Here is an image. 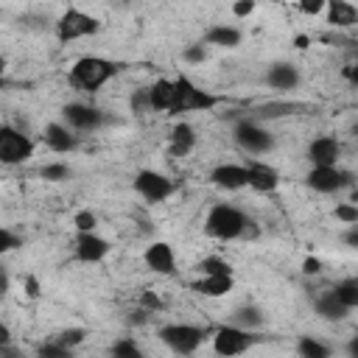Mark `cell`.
<instances>
[{"instance_id": "1", "label": "cell", "mask_w": 358, "mask_h": 358, "mask_svg": "<svg viewBox=\"0 0 358 358\" xmlns=\"http://www.w3.org/2000/svg\"><path fill=\"white\" fill-rule=\"evenodd\" d=\"M204 232L215 241H252L257 238V224L235 204H213L204 218Z\"/></svg>"}, {"instance_id": "2", "label": "cell", "mask_w": 358, "mask_h": 358, "mask_svg": "<svg viewBox=\"0 0 358 358\" xmlns=\"http://www.w3.org/2000/svg\"><path fill=\"white\" fill-rule=\"evenodd\" d=\"M120 73V64L103 56H78L70 67V84L81 92H98L106 81Z\"/></svg>"}, {"instance_id": "3", "label": "cell", "mask_w": 358, "mask_h": 358, "mask_svg": "<svg viewBox=\"0 0 358 358\" xmlns=\"http://www.w3.org/2000/svg\"><path fill=\"white\" fill-rule=\"evenodd\" d=\"M173 84V95H171V112H210L221 103L218 95L196 87L187 76H179V78H171Z\"/></svg>"}, {"instance_id": "4", "label": "cell", "mask_w": 358, "mask_h": 358, "mask_svg": "<svg viewBox=\"0 0 358 358\" xmlns=\"http://www.w3.org/2000/svg\"><path fill=\"white\" fill-rule=\"evenodd\" d=\"M266 336L257 333V330H243V327H235V324H221L213 336V350L218 358H238L243 352H249L252 347L263 344Z\"/></svg>"}, {"instance_id": "5", "label": "cell", "mask_w": 358, "mask_h": 358, "mask_svg": "<svg viewBox=\"0 0 358 358\" xmlns=\"http://www.w3.org/2000/svg\"><path fill=\"white\" fill-rule=\"evenodd\" d=\"M159 341L176 355H193L204 344V330L190 322H173L159 327Z\"/></svg>"}, {"instance_id": "6", "label": "cell", "mask_w": 358, "mask_h": 358, "mask_svg": "<svg viewBox=\"0 0 358 358\" xmlns=\"http://www.w3.org/2000/svg\"><path fill=\"white\" fill-rule=\"evenodd\" d=\"M101 31V20L70 6L59 20H56V36L59 42H73V39H84V36H92Z\"/></svg>"}, {"instance_id": "7", "label": "cell", "mask_w": 358, "mask_h": 358, "mask_svg": "<svg viewBox=\"0 0 358 358\" xmlns=\"http://www.w3.org/2000/svg\"><path fill=\"white\" fill-rule=\"evenodd\" d=\"M134 193L151 204H159V201H168L173 193H176V182L159 171H151V168H143L134 173Z\"/></svg>"}, {"instance_id": "8", "label": "cell", "mask_w": 358, "mask_h": 358, "mask_svg": "<svg viewBox=\"0 0 358 358\" xmlns=\"http://www.w3.org/2000/svg\"><path fill=\"white\" fill-rule=\"evenodd\" d=\"M34 157V140L14 126H0V165H22Z\"/></svg>"}, {"instance_id": "9", "label": "cell", "mask_w": 358, "mask_h": 358, "mask_svg": "<svg viewBox=\"0 0 358 358\" xmlns=\"http://www.w3.org/2000/svg\"><path fill=\"white\" fill-rule=\"evenodd\" d=\"M232 134H235V143H238L246 154L260 157V154H268V151L274 148V137H271V131H268L263 123H257V120L243 117V120L235 126Z\"/></svg>"}, {"instance_id": "10", "label": "cell", "mask_w": 358, "mask_h": 358, "mask_svg": "<svg viewBox=\"0 0 358 358\" xmlns=\"http://www.w3.org/2000/svg\"><path fill=\"white\" fill-rule=\"evenodd\" d=\"M305 185L316 193H338L344 187L352 185V173L344 171L341 165H333V168H310L305 173Z\"/></svg>"}, {"instance_id": "11", "label": "cell", "mask_w": 358, "mask_h": 358, "mask_svg": "<svg viewBox=\"0 0 358 358\" xmlns=\"http://www.w3.org/2000/svg\"><path fill=\"white\" fill-rule=\"evenodd\" d=\"M62 115H64V126L70 131H98L106 123V117H103V112L98 106L78 103V101L76 103H64Z\"/></svg>"}, {"instance_id": "12", "label": "cell", "mask_w": 358, "mask_h": 358, "mask_svg": "<svg viewBox=\"0 0 358 358\" xmlns=\"http://www.w3.org/2000/svg\"><path fill=\"white\" fill-rule=\"evenodd\" d=\"M109 252H112L109 241H106V238H101L98 232H76L73 255H76V260H78V263H87V266L101 263V260H106V255H109Z\"/></svg>"}, {"instance_id": "13", "label": "cell", "mask_w": 358, "mask_h": 358, "mask_svg": "<svg viewBox=\"0 0 358 358\" xmlns=\"http://www.w3.org/2000/svg\"><path fill=\"white\" fill-rule=\"evenodd\" d=\"M341 159V143L330 134H322V137H313L308 143V162L310 168H333L338 165Z\"/></svg>"}, {"instance_id": "14", "label": "cell", "mask_w": 358, "mask_h": 358, "mask_svg": "<svg viewBox=\"0 0 358 358\" xmlns=\"http://www.w3.org/2000/svg\"><path fill=\"white\" fill-rule=\"evenodd\" d=\"M246 187L257 193H271L280 187V171L263 159H246Z\"/></svg>"}, {"instance_id": "15", "label": "cell", "mask_w": 358, "mask_h": 358, "mask_svg": "<svg viewBox=\"0 0 358 358\" xmlns=\"http://www.w3.org/2000/svg\"><path fill=\"white\" fill-rule=\"evenodd\" d=\"M143 263L154 271V274H162V277H171L176 271V255H173V246L168 241H154L151 246H145L143 252Z\"/></svg>"}, {"instance_id": "16", "label": "cell", "mask_w": 358, "mask_h": 358, "mask_svg": "<svg viewBox=\"0 0 358 358\" xmlns=\"http://www.w3.org/2000/svg\"><path fill=\"white\" fill-rule=\"evenodd\" d=\"M210 182L221 190H241V187H246V165L243 162H221L210 171Z\"/></svg>"}, {"instance_id": "17", "label": "cell", "mask_w": 358, "mask_h": 358, "mask_svg": "<svg viewBox=\"0 0 358 358\" xmlns=\"http://www.w3.org/2000/svg\"><path fill=\"white\" fill-rule=\"evenodd\" d=\"M42 140H45V145H48L53 154H70V151H76V145H78V137H76L64 123H56V120L45 126Z\"/></svg>"}, {"instance_id": "18", "label": "cell", "mask_w": 358, "mask_h": 358, "mask_svg": "<svg viewBox=\"0 0 358 358\" xmlns=\"http://www.w3.org/2000/svg\"><path fill=\"white\" fill-rule=\"evenodd\" d=\"M299 81H302L299 67H294L291 62H277L266 70V84L271 90H296Z\"/></svg>"}, {"instance_id": "19", "label": "cell", "mask_w": 358, "mask_h": 358, "mask_svg": "<svg viewBox=\"0 0 358 358\" xmlns=\"http://www.w3.org/2000/svg\"><path fill=\"white\" fill-rule=\"evenodd\" d=\"M313 310H316V316L319 319H324V322H344L352 310H347L338 299H336V294L330 291V288H324V291H319L316 296H313Z\"/></svg>"}, {"instance_id": "20", "label": "cell", "mask_w": 358, "mask_h": 358, "mask_svg": "<svg viewBox=\"0 0 358 358\" xmlns=\"http://www.w3.org/2000/svg\"><path fill=\"white\" fill-rule=\"evenodd\" d=\"M232 285H235L232 274H201L190 288H193L196 294H201V296L218 299V296H227V294L232 291Z\"/></svg>"}, {"instance_id": "21", "label": "cell", "mask_w": 358, "mask_h": 358, "mask_svg": "<svg viewBox=\"0 0 358 358\" xmlns=\"http://www.w3.org/2000/svg\"><path fill=\"white\" fill-rule=\"evenodd\" d=\"M196 145V131L190 123H176L171 129V137H168V151L171 157H187Z\"/></svg>"}, {"instance_id": "22", "label": "cell", "mask_w": 358, "mask_h": 358, "mask_svg": "<svg viewBox=\"0 0 358 358\" xmlns=\"http://www.w3.org/2000/svg\"><path fill=\"white\" fill-rule=\"evenodd\" d=\"M243 39L241 28L235 25H227V22H218V25H210L207 34H204V42L207 45H215V48H238Z\"/></svg>"}, {"instance_id": "23", "label": "cell", "mask_w": 358, "mask_h": 358, "mask_svg": "<svg viewBox=\"0 0 358 358\" xmlns=\"http://www.w3.org/2000/svg\"><path fill=\"white\" fill-rule=\"evenodd\" d=\"M324 11H327V22L336 25V28H350L358 20V8L347 0H333V3L324 6Z\"/></svg>"}, {"instance_id": "24", "label": "cell", "mask_w": 358, "mask_h": 358, "mask_svg": "<svg viewBox=\"0 0 358 358\" xmlns=\"http://www.w3.org/2000/svg\"><path fill=\"white\" fill-rule=\"evenodd\" d=\"M145 92H148L151 112H171V95H173L171 78H157L151 87H145Z\"/></svg>"}, {"instance_id": "25", "label": "cell", "mask_w": 358, "mask_h": 358, "mask_svg": "<svg viewBox=\"0 0 358 358\" xmlns=\"http://www.w3.org/2000/svg\"><path fill=\"white\" fill-rule=\"evenodd\" d=\"M296 109H299V106H296V103H288V101H268V103H260V106H255L249 120H257V123H263V120H274V117H285V115H294Z\"/></svg>"}, {"instance_id": "26", "label": "cell", "mask_w": 358, "mask_h": 358, "mask_svg": "<svg viewBox=\"0 0 358 358\" xmlns=\"http://www.w3.org/2000/svg\"><path fill=\"white\" fill-rule=\"evenodd\" d=\"M296 355L299 358H333V347L316 336H302L296 341Z\"/></svg>"}, {"instance_id": "27", "label": "cell", "mask_w": 358, "mask_h": 358, "mask_svg": "<svg viewBox=\"0 0 358 358\" xmlns=\"http://www.w3.org/2000/svg\"><path fill=\"white\" fill-rule=\"evenodd\" d=\"M266 322L263 310L255 308V305H241L235 313H232V324L235 327H243V330H260Z\"/></svg>"}, {"instance_id": "28", "label": "cell", "mask_w": 358, "mask_h": 358, "mask_svg": "<svg viewBox=\"0 0 358 358\" xmlns=\"http://www.w3.org/2000/svg\"><path fill=\"white\" fill-rule=\"evenodd\" d=\"M330 291L336 294V299H338L347 310H355V308H358V280H355V277H344V280H338Z\"/></svg>"}, {"instance_id": "29", "label": "cell", "mask_w": 358, "mask_h": 358, "mask_svg": "<svg viewBox=\"0 0 358 358\" xmlns=\"http://www.w3.org/2000/svg\"><path fill=\"white\" fill-rule=\"evenodd\" d=\"M109 358H145V352H143V347H140L134 338L123 336V338H117V341L109 347Z\"/></svg>"}, {"instance_id": "30", "label": "cell", "mask_w": 358, "mask_h": 358, "mask_svg": "<svg viewBox=\"0 0 358 358\" xmlns=\"http://www.w3.org/2000/svg\"><path fill=\"white\" fill-rule=\"evenodd\" d=\"M199 271L201 274H232V266H229V260H224L218 255H210L199 263Z\"/></svg>"}, {"instance_id": "31", "label": "cell", "mask_w": 358, "mask_h": 358, "mask_svg": "<svg viewBox=\"0 0 358 358\" xmlns=\"http://www.w3.org/2000/svg\"><path fill=\"white\" fill-rule=\"evenodd\" d=\"M36 358H76V350H67V347H62L50 338V341L36 347Z\"/></svg>"}, {"instance_id": "32", "label": "cell", "mask_w": 358, "mask_h": 358, "mask_svg": "<svg viewBox=\"0 0 358 358\" xmlns=\"http://www.w3.org/2000/svg\"><path fill=\"white\" fill-rule=\"evenodd\" d=\"M70 165L67 162H48L42 171H39V176L42 179H48V182H64V179H70Z\"/></svg>"}, {"instance_id": "33", "label": "cell", "mask_w": 358, "mask_h": 358, "mask_svg": "<svg viewBox=\"0 0 358 358\" xmlns=\"http://www.w3.org/2000/svg\"><path fill=\"white\" fill-rule=\"evenodd\" d=\"M20 246H22V238H20L14 229L0 227V257H6V255H11V252H17Z\"/></svg>"}, {"instance_id": "34", "label": "cell", "mask_w": 358, "mask_h": 358, "mask_svg": "<svg viewBox=\"0 0 358 358\" xmlns=\"http://www.w3.org/2000/svg\"><path fill=\"white\" fill-rule=\"evenodd\" d=\"M73 224H76V232H95L98 227V215L92 210H78L73 215Z\"/></svg>"}, {"instance_id": "35", "label": "cell", "mask_w": 358, "mask_h": 358, "mask_svg": "<svg viewBox=\"0 0 358 358\" xmlns=\"http://www.w3.org/2000/svg\"><path fill=\"white\" fill-rule=\"evenodd\" d=\"M53 341L62 344V347H67V350H76V347L84 341V330H81V327H67V330H62Z\"/></svg>"}, {"instance_id": "36", "label": "cell", "mask_w": 358, "mask_h": 358, "mask_svg": "<svg viewBox=\"0 0 358 358\" xmlns=\"http://www.w3.org/2000/svg\"><path fill=\"white\" fill-rule=\"evenodd\" d=\"M162 308H165V302H162L159 294H154V291H143V296H140V310H145V313H157V310H162Z\"/></svg>"}, {"instance_id": "37", "label": "cell", "mask_w": 358, "mask_h": 358, "mask_svg": "<svg viewBox=\"0 0 358 358\" xmlns=\"http://www.w3.org/2000/svg\"><path fill=\"white\" fill-rule=\"evenodd\" d=\"M336 218L344 221L347 227L350 224H358V207L350 204V201H341V204H336Z\"/></svg>"}, {"instance_id": "38", "label": "cell", "mask_w": 358, "mask_h": 358, "mask_svg": "<svg viewBox=\"0 0 358 358\" xmlns=\"http://www.w3.org/2000/svg\"><path fill=\"white\" fill-rule=\"evenodd\" d=\"M182 59H185L187 64H201V62L207 59V50H204L201 42H199V45H187V48L182 50Z\"/></svg>"}, {"instance_id": "39", "label": "cell", "mask_w": 358, "mask_h": 358, "mask_svg": "<svg viewBox=\"0 0 358 358\" xmlns=\"http://www.w3.org/2000/svg\"><path fill=\"white\" fill-rule=\"evenodd\" d=\"M131 109H134L137 115H145V112H151V106H148V92H145V87H143V90H137V92L131 95Z\"/></svg>"}, {"instance_id": "40", "label": "cell", "mask_w": 358, "mask_h": 358, "mask_svg": "<svg viewBox=\"0 0 358 358\" xmlns=\"http://www.w3.org/2000/svg\"><path fill=\"white\" fill-rule=\"evenodd\" d=\"M252 11H255V3H252V0H243V3H235V6H232V14H235V17H249Z\"/></svg>"}, {"instance_id": "41", "label": "cell", "mask_w": 358, "mask_h": 358, "mask_svg": "<svg viewBox=\"0 0 358 358\" xmlns=\"http://www.w3.org/2000/svg\"><path fill=\"white\" fill-rule=\"evenodd\" d=\"M302 271H305L308 277H310V274H319V271H322V260H319V257H305Z\"/></svg>"}, {"instance_id": "42", "label": "cell", "mask_w": 358, "mask_h": 358, "mask_svg": "<svg viewBox=\"0 0 358 358\" xmlns=\"http://www.w3.org/2000/svg\"><path fill=\"white\" fill-rule=\"evenodd\" d=\"M0 358H22L20 347L11 341V344H0Z\"/></svg>"}, {"instance_id": "43", "label": "cell", "mask_w": 358, "mask_h": 358, "mask_svg": "<svg viewBox=\"0 0 358 358\" xmlns=\"http://www.w3.org/2000/svg\"><path fill=\"white\" fill-rule=\"evenodd\" d=\"M344 243H347L350 249H355V246H358V224H350V229L344 232Z\"/></svg>"}, {"instance_id": "44", "label": "cell", "mask_w": 358, "mask_h": 358, "mask_svg": "<svg viewBox=\"0 0 358 358\" xmlns=\"http://www.w3.org/2000/svg\"><path fill=\"white\" fill-rule=\"evenodd\" d=\"M25 294H28L31 299H36V296H39V282H36V277H31V274L25 277Z\"/></svg>"}, {"instance_id": "45", "label": "cell", "mask_w": 358, "mask_h": 358, "mask_svg": "<svg viewBox=\"0 0 358 358\" xmlns=\"http://www.w3.org/2000/svg\"><path fill=\"white\" fill-rule=\"evenodd\" d=\"M299 8H302L305 14H319V11H324V3H322V0H313V3H299Z\"/></svg>"}, {"instance_id": "46", "label": "cell", "mask_w": 358, "mask_h": 358, "mask_svg": "<svg viewBox=\"0 0 358 358\" xmlns=\"http://www.w3.org/2000/svg\"><path fill=\"white\" fill-rule=\"evenodd\" d=\"M347 358H358V336H350V341H347Z\"/></svg>"}, {"instance_id": "47", "label": "cell", "mask_w": 358, "mask_h": 358, "mask_svg": "<svg viewBox=\"0 0 358 358\" xmlns=\"http://www.w3.org/2000/svg\"><path fill=\"white\" fill-rule=\"evenodd\" d=\"M11 341H14V338H11V330H8L6 322L0 319V344H11Z\"/></svg>"}, {"instance_id": "48", "label": "cell", "mask_w": 358, "mask_h": 358, "mask_svg": "<svg viewBox=\"0 0 358 358\" xmlns=\"http://www.w3.org/2000/svg\"><path fill=\"white\" fill-rule=\"evenodd\" d=\"M6 288H8V280H6V271H3V268H0V294H3V291H6Z\"/></svg>"}, {"instance_id": "49", "label": "cell", "mask_w": 358, "mask_h": 358, "mask_svg": "<svg viewBox=\"0 0 358 358\" xmlns=\"http://www.w3.org/2000/svg\"><path fill=\"white\" fill-rule=\"evenodd\" d=\"M3 70H6V59L0 56V78H3Z\"/></svg>"}, {"instance_id": "50", "label": "cell", "mask_w": 358, "mask_h": 358, "mask_svg": "<svg viewBox=\"0 0 358 358\" xmlns=\"http://www.w3.org/2000/svg\"><path fill=\"white\" fill-rule=\"evenodd\" d=\"M3 84H6V81H3V78H0V90H3Z\"/></svg>"}]
</instances>
